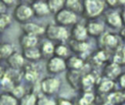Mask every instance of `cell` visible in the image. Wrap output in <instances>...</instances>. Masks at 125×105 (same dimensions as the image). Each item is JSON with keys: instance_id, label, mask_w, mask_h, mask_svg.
<instances>
[{"instance_id": "31", "label": "cell", "mask_w": 125, "mask_h": 105, "mask_svg": "<svg viewBox=\"0 0 125 105\" xmlns=\"http://www.w3.org/2000/svg\"><path fill=\"white\" fill-rule=\"evenodd\" d=\"M11 92H12V95H13L16 99H18V98L21 99V98L25 94V93H24V89H23V87L21 86V85H15V86L12 88Z\"/></svg>"}, {"instance_id": "14", "label": "cell", "mask_w": 125, "mask_h": 105, "mask_svg": "<svg viewBox=\"0 0 125 105\" xmlns=\"http://www.w3.org/2000/svg\"><path fill=\"white\" fill-rule=\"evenodd\" d=\"M104 75L105 79H108L114 81L121 75V68L118 64H116L114 62H110L105 66Z\"/></svg>"}, {"instance_id": "18", "label": "cell", "mask_w": 125, "mask_h": 105, "mask_svg": "<svg viewBox=\"0 0 125 105\" xmlns=\"http://www.w3.org/2000/svg\"><path fill=\"white\" fill-rule=\"evenodd\" d=\"M19 41H20V44L22 47V49L32 48V47H36V45L38 44V37L23 33L22 35H21Z\"/></svg>"}, {"instance_id": "26", "label": "cell", "mask_w": 125, "mask_h": 105, "mask_svg": "<svg viewBox=\"0 0 125 105\" xmlns=\"http://www.w3.org/2000/svg\"><path fill=\"white\" fill-rule=\"evenodd\" d=\"M0 105H18V100L9 93L0 94Z\"/></svg>"}, {"instance_id": "20", "label": "cell", "mask_w": 125, "mask_h": 105, "mask_svg": "<svg viewBox=\"0 0 125 105\" xmlns=\"http://www.w3.org/2000/svg\"><path fill=\"white\" fill-rule=\"evenodd\" d=\"M54 48H55V44L53 43V41L46 39L45 41H43L39 47V51L41 54V57L43 58H51L52 56H54Z\"/></svg>"}, {"instance_id": "27", "label": "cell", "mask_w": 125, "mask_h": 105, "mask_svg": "<svg viewBox=\"0 0 125 105\" xmlns=\"http://www.w3.org/2000/svg\"><path fill=\"white\" fill-rule=\"evenodd\" d=\"M36 99L37 97L33 93H25L20 99V105H36Z\"/></svg>"}, {"instance_id": "24", "label": "cell", "mask_w": 125, "mask_h": 105, "mask_svg": "<svg viewBox=\"0 0 125 105\" xmlns=\"http://www.w3.org/2000/svg\"><path fill=\"white\" fill-rule=\"evenodd\" d=\"M113 87H114V81L106 79L102 80L101 83L99 84L98 92H100V94L102 95H107L112 91Z\"/></svg>"}, {"instance_id": "28", "label": "cell", "mask_w": 125, "mask_h": 105, "mask_svg": "<svg viewBox=\"0 0 125 105\" xmlns=\"http://www.w3.org/2000/svg\"><path fill=\"white\" fill-rule=\"evenodd\" d=\"M13 53H14V48L11 44L4 43V44L0 45V57L1 58L8 59L10 57V55H12Z\"/></svg>"}, {"instance_id": "38", "label": "cell", "mask_w": 125, "mask_h": 105, "mask_svg": "<svg viewBox=\"0 0 125 105\" xmlns=\"http://www.w3.org/2000/svg\"><path fill=\"white\" fill-rule=\"evenodd\" d=\"M0 58H1V57H0Z\"/></svg>"}, {"instance_id": "4", "label": "cell", "mask_w": 125, "mask_h": 105, "mask_svg": "<svg viewBox=\"0 0 125 105\" xmlns=\"http://www.w3.org/2000/svg\"><path fill=\"white\" fill-rule=\"evenodd\" d=\"M39 84H40V89H41L42 94L51 96L60 89L61 81L59 79L55 77H48V78L43 79L39 82Z\"/></svg>"}, {"instance_id": "9", "label": "cell", "mask_w": 125, "mask_h": 105, "mask_svg": "<svg viewBox=\"0 0 125 105\" xmlns=\"http://www.w3.org/2000/svg\"><path fill=\"white\" fill-rule=\"evenodd\" d=\"M85 26L88 35L92 37H100L104 32V24L97 20H89L85 25Z\"/></svg>"}, {"instance_id": "7", "label": "cell", "mask_w": 125, "mask_h": 105, "mask_svg": "<svg viewBox=\"0 0 125 105\" xmlns=\"http://www.w3.org/2000/svg\"><path fill=\"white\" fill-rule=\"evenodd\" d=\"M119 36L112 33H103L100 36V47L105 49H117L119 47Z\"/></svg>"}, {"instance_id": "22", "label": "cell", "mask_w": 125, "mask_h": 105, "mask_svg": "<svg viewBox=\"0 0 125 105\" xmlns=\"http://www.w3.org/2000/svg\"><path fill=\"white\" fill-rule=\"evenodd\" d=\"M64 8L78 16V14L82 13L83 6L82 2L79 0H66L64 1Z\"/></svg>"}, {"instance_id": "16", "label": "cell", "mask_w": 125, "mask_h": 105, "mask_svg": "<svg viewBox=\"0 0 125 105\" xmlns=\"http://www.w3.org/2000/svg\"><path fill=\"white\" fill-rule=\"evenodd\" d=\"M22 68H23V71H22L23 78L29 82H36L38 79L39 73H38V70L35 67V65L30 63V64L24 65Z\"/></svg>"}, {"instance_id": "36", "label": "cell", "mask_w": 125, "mask_h": 105, "mask_svg": "<svg viewBox=\"0 0 125 105\" xmlns=\"http://www.w3.org/2000/svg\"><path fill=\"white\" fill-rule=\"evenodd\" d=\"M120 37L125 41V27H123L121 29V31H120Z\"/></svg>"}, {"instance_id": "33", "label": "cell", "mask_w": 125, "mask_h": 105, "mask_svg": "<svg viewBox=\"0 0 125 105\" xmlns=\"http://www.w3.org/2000/svg\"><path fill=\"white\" fill-rule=\"evenodd\" d=\"M117 80H118L119 85L125 90V74H121V75L118 77Z\"/></svg>"}, {"instance_id": "37", "label": "cell", "mask_w": 125, "mask_h": 105, "mask_svg": "<svg viewBox=\"0 0 125 105\" xmlns=\"http://www.w3.org/2000/svg\"><path fill=\"white\" fill-rule=\"evenodd\" d=\"M119 105H125V101H124V102H122V103H121V104H119Z\"/></svg>"}, {"instance_id": "34", "label": "cell", "mask_w": 125, "mask_h": 105, "mask_svg": "<svg viewBox=\"0 0 125 105\" xmlns=\"http://www.w3.org/2000/svg\"><path fill=\"white\" fill-rule=\"evenodd\" d=\"M120 17H121V21H122V26H125V8L121 10V12H120Z\"/></svg>"}, {"instance_id": "11", "label": "cell", "mask_w": 125, "mask_h": 105, "mask_svg": "<svg viewBox=\"0 0 125 105\" xmlns=\"http://www.w3.org/2000/svg\"><path fill=\"white\" fill-rule=\"evenodd\" d=\"M21 29L23 30V33L30 34L33 36L38 37L39 35L45 34V27L41 25L34 24V23H24L21 26Z\"/></svg>"}, {"instance_id": "29", "label": "cell", "mask_w": 125, "mask_h": 105, "mask_svg": "<svg viewBox=\"0 0 125 105\" xmlns=\"http://www.w3.org/2000/svg\"><path fill=\"white\" fill-rule=\"evenodd\" d=\"M36 105H56V100L47 95H40L37 96Z\"/></svg>"}, {"instance_id": "30", "label": "cell", "mask_w": 125, "mask_h": 105, "mask_svg": "<svg viewBox=\"0 0 125 105\" xmlns=\"http://www.w3.org/2000/svg\"><path fill=\"white\" fill-rule=\"evenodd\" d=\"M11 24V17L7 14L0 15V32L3 31L6 27H8Z\"/></svg>"}, {"instance_id": "13", "label": "cell", "mask_w": 125, "mask_h": 105, "mask_svg": "<svg viewBox=\"0 0 125 105\" xmlns=\"http://www.w3.org/2000/svg\"><path fill=\"white\" fill-rule=\"evenodd\" d=\"M65 66L68 71L80 72L84 67V60L77 55H69L65 59Z\"/></svg>"}, {"instance_id": "6", "label": "cell", "mask_w": 125, "mask_h": 105, "mask_svg": "<svg viewBox=\"0 0 125 105\" xmlns=\"http://www.w3.org/2000/svg\"><path fill=\"white\" fill-rule=\"evenodd\" d=\"M33 16L31 7L26 4H19L14 11V18L20 23H27V21Z\"/></svg>"}, {"instance_id": "15", "label": "cell", "mask_w": 125, "mask_h": 105, "mask_svg": "<svg viewBox=\"0 0 125 105\" xmlns=\"http://www.w3.org/2000/svg\"><path fill=\"white\" fill-rule=\"evenodd\" d=\"M69 50L75 53V55L81 57L82 54L86 53L89 50V43L87 41H75L70 39L69 40Z\"/></svg>"}, {"instance_id": "17", "label": "cell", "mask_w": 125, "mask_h": 105, "mask_svg": "<svg viewBox=\"0 0 125 105\" xmlns=\"http://www.w3.org/2000/svg\"><path fill=\"white\" fill-rule=\"evenodd\" d=\"M31 10H32V13H33V16H36V17H45L47 15L50 14V11H49V8H48V5H47V2H44V1H35L31 4Z\"/></svg>"}, {"instance_id": "3", "label": "cell", "mask_w": 125, "mask_h": 105, "mask_svg": "<svg viewBox=\"0 0 125 105\" xmlns=\"http://www.w3.org/2000/svg\"><path fill=\"white\" fill-rule=\"evenodd\" d=\"M78 17L76 14L70 12L69 10L63 8L62 9L60 12H58L55 15V22L57 25L62 26H73L77 23Z\"/></svg>"}, {"instance_id": "21", "label": "cell", "mask_w": 125, "mask_h": 105, "mask_svg": "<svg viewBox=\"0 0 125 105\" xmlns=\"http://www.w3.org/2000/svg\"><path fill=\"white\" fill-rule=\"evenodd\" d=\"M69 55H70V50H69L68 45H66L65 43H62V42H60V43L55 44L54 56L65 60Z\"/></svg>"}, {"instance_id": "1", "label": "cell", "mask_w": 125, "mask_h": 105, "mask_svg": "<svg viewBox=\"0 0 125 105\" xmlns=\"http://www.w3.org/2000/svg\"><path fill=\"white\" fill-rule=\"evenodd\" d=\"M82 16L89 20H96L99 18L106 8L104 1L102 0H85L82 1Z\"/></svg>"}, {"instance_id": "23", "label": "cell", "mask_w": 125, "mask_h": 105, "mask_svg": "<svg viewBox=\"0 0 125 105\" xmlns=\"http://www.w3.org/2000/svg\"><path fill=\"white\" fill-rule=\"evenodd\" d=\"M22 57L28 61H37L41 59V54L39 51V48L37 47H32V48H27L23 49L22 52Z\"/></svg>"}, {"instance_id": "8", "label": "cell", "mask_w": 125, "mask_h": 105, "mask_svg": "<svg viewBox=\"0 0 125 105\" xmlns=\"http://www.w3.org/2000/svg\"><path fill=\"white\" fill-rule=\"evenodd\" d=\"M69 36L71 37L72 40L75 41H87L89 37L85 25L80 23H76L75 25L72 26L71 30L69 32Z\"/></svg>"}, {"instance_id": "12", "label": "cell", "mask_w": 125, "mask_h": 105, "mask_svg": "<svg viewBox=\"0 0 125 105\" xmlns=\"http://www.w3.org/2000/svg\"><path fill=\"white\" fill-rule=\"evenodd\" d=\"M66 79H67V82L69 83V85L73 89H75V90L82 89L83 77H82L80 72H78V71H68L67 74H66Z\"/></svg>"}, {"instance_id": "25", "label": "cell", "mask_w": 125, "mask_h": 105, "mask_svg": "<svg viewBox=\"0 0 125 105\" xmlns=\"http://www.w3.org/2000/svg\"><path fill=\"white\" fill-rule=\"evenodd\" d=\"M48 8L50 13L56 15L58 12H60L62 9L64 8V1L62 0H50L47 2Z\"/></svg>"}, {"instance_id": "5", "label": "cell", "mask_w": 125, "mask_h": 105, "mask_svg": "<svg viewBox=\"0 0 125 105\" xmlns=\"http://www.w3.org/2000/svg\"><path fill=\"white\" fill-rule=\"evenodd\" d=\"M46 69H47V72L52 74V75L60 74V73L66 70L65 60L59 58V57H56V56H52L51 58L48 59Z\"/></svg>"}, {"instance_id": "35", "label": "cell", "mask_w": 125, "mask_h": 105, "mask_svg": "<svg viewBox=\"0 0 125 105\" xmlns=\"http://www.w3.org/2000/svg\"><path fill=\"white\" fill-rule=\"evenodd\" d=\"M6 5L3 3V1H0V15H2V14H4L5 13V11H6Z\"/></svg>"}, {"instance_id": "10", "label": "cell", "mask_w": 125, "mask_h": 105, "mask_svg": "<svg viewBox=\"0 0 125 105\" xmlns=\"http://www.w3.org/2000/svg\"><path fill=\"white\" fill-rule=\"evenodd\" d=\"M104 22L111 28H114V29L120 28L122 26L120 12L116 10H109L104 16Z\"/></svg>"}, {"instance_id": "2", "label": "cell", "mask_w": 125, "mask_h": 105, "mask_svg": "<svg viewBox=\"0 0 125 105\" xmlns=\"http://www.w3.org/2000/svg\"><path fill=\"white\" fill-rule=\"evenodd\" d=\"M45 34L48 40L64 43L69 38V31L66 27L57 24H50L45 27Z\"/></svg>"}, {"instance_id": "32", "label": "cell", "mask_w": 125, "mask_h": 105, "mask_svg": "<svg viewBox=\"0 0 125 105\" xmlns=\"http://www.w3.org/2000/svg\"><path fill=\"white\" fill-rule=\"evenodd\" d=\"M56 105H74L73 102L67 98L64 97H60L56 100Z\"/></svg>"}, {"instance_id": "19", "label": "cell", "mask_w": 125, "mask_h": 105, "mask_svg": "<svg viewBox=\"0 0 125 105\" xmlns=\"http://www.w3.org/2000/svg\"><path fill=\"white\" fill-rule=\"evenodd\" d=\"M7 60H8V64L12 69L20 70L24 66V58L22 57L21 54L18 52H14L12 55H10V57Z\"/></svg>"}]
</instances>
